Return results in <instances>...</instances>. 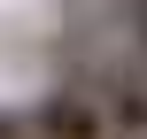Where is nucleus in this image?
Wrapping results in <instances>:
<instances>
[{
    "instance_id": "obj_5",
    "label": "nucleus",
    "mask_w": 147,
    "mask_h": 139,
    "mask_svg": "<svg viewBox=\"0 0 147 139\" xmlns=\"http://www.w3.org/2000/svg\"><path fill=\"white\" fill-rule=\"evenodd\" d=\"M140 62H147V46H140Z\"/></svg>"
},
{
    "instance_id": "obj_2",
    "label": "nucleus",
    "mask_w": 147,
    "mask_h": 139,
    "mask_svg": "<svg viewBox=\"0 0 147 139\" xmlns=\"http://www.w3.org/2000/svg\"><path fill=\"white\" fill-rule=\"evenodd\" d=\"M93 101H101L109 139H147V77H109Z\"/></svg>"
},
{
    "instance_id": "obj_3",
    "label": "nucleus",
    "mask_w": 147,
    "mask_h": 139,
    "mask_svg": "<svg viewBox=\"0 0 147 139\" xmlns=\"http://www.w3.org/2000/svg\"><path fill=\"white\" fill-rule=\"evenodd\" d=\"M0 139H39V132H31V116H8L0 108Z\"/></svg>"
},
{
    "instance_id": "obj_4",
    "label": "nucleus",
    "mask_w": 147,
    "mask_h": 139,
    "mask_svg": "<svg viewBox=\"0 0 147 139\" xmlns=\"http://www.w3.org/2000/svg\"><path fill=\"white\" fill-rule=\"evenodd\" d=\"M132 39L147 46V0H132Z\"/></svg>"
},
{
    "instance_id": "obj_1",
    "label": "nucleus",
    "mask_w": 147,
    "mask_h": 139,
    "mask_svg": "<svg viewBox=\"0 0 147 139\" xmlns=\"http://www.w3.org/2000/svg\"><path fill=\"white\" fill-rule=\"evenodd\" d=\"M31 132L39 139H109V124H101V101L93 93H47L31 108Z\"/></svg>"
}]
</instances>
